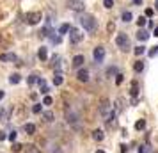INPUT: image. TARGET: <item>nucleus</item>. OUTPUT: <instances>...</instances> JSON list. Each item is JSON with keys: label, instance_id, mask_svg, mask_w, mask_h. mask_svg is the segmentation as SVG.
I'll use <instances>...</instances> for the list:
<instances>
[{"label": "nucleus", "instance_id": "f257e3e1", "mask_svg": "<svg viewBox=\"0 0 158 153\" xmlns=\"http://www.w3.org/2000/svg\"><path fill=\"white\" fill-rule=\"evenodd\" d=\"M78 21H80V25L85 29V30H89V32H94L96 30V18L93 16V14H82L80 18H78Z\"/></svg>", "mask_w": 158, "mask_h": 153}, {"label": "nucleus", "instance_id": "f03ea898", "mask_svg": "<svg viewBox=\"0 0 158 153\" xmlns=\"http://www.w3.org/2000/svg\"><path fill=\"white\" fill-rule=\"evenodd\" d=\"M98 109H100V114L105 116V118H108V116L112 114V103H110V100H107V98H103V100L100 102Z\"/></svg>", "mask_w": 158, "mask_h": 153}, {"label": "nucleus", "instance_id": "7ed1b4c3", "mask_svg": "<svg viewBox=\"0 0 158 153\" xmlns=\"http://www.w3.org/2000/svg\"><path fill=\"white\" fill-rule=\"evenodd\" d=\"M25 20H27V23H29V25H37L39 21L43 20V14H41L39 11H32V13H27Z\"/></svg>", "mask_w": 158, "mask_h": 153}, {"label": "nucleus", "instance_id": "20e7f679", "mask_svg": "<svg viewBox=\"0 0 158 153\" xmlns=\"http://www.w3.org/2000/svg\"><path fill=\"white\" fill-rule=\"evenodd\" d=\"M116 43H117V47L121 48V50H130V39H128V36L126 34H117V37H116Z\"/></svg>", "mask_w": 158, "mask_h": 153}, {"label": "nucleus", "instance_id": "39448f33", "mask_svg": "<svg viewBox=\"0 0 158 153\" xmlns=\"http://www.w3.org/2000/svg\"><path fill=\"white\" fill-rule=\"evenodd\" d=\"M67 7L71 11H77V13H84V2L82 0H67Z\"/></svg>", "mask_w": 158, "mask_h": 153}, {"label": "nucleus", "instance_id": "423d86ee", "mask_svg": "<svg viewBox=\"0 0 158 153\" xmlns=\"http://www.w3.org/2000/svg\"><path fill=\"white\" fill-rule=\"evenodd\" d=\"M82 39H84V34H82L78 29H73V27H71V30H70V41H71V43H80Z\"/></svg>", "mask_w": 158, "mask_h": 153}, {"label": "nucleus", "instance_id": "0eeeda50", "mask_svg": "<svg viewBox=\"0 0 158 153\" xmlns=\"http://www.w3.org/2000/svg\"><path fill=\"white\" fill-rule=\"evenodd\" d=\"M93 55H94V61H96V62H101V61L105 59V48H103V47H96L94 52H93Z\"/></svg>", "mask_w": 158, "mask_h": 153}, {"label": "nucleus", "instance_id": "6e6552de", "mask_svg": "<svg viewBox=\"0 0 158 153\" xmlns=\"http://www.w3.org/2000/svg\"><path fill=\"white\" fill-rule=\"evenodd\" d=\"M66 119H67V123H70V125H75V126H77V123H78V116H77L75 112H71V111L66 112Z\"/></svg>", "mask_w": 158, "mask_h": 153}, {"label": "nucleus", "instance_id": "1a4fd4ad", "mask_svg": "<svg viewBox=\"0 0 158 153\" xmlns=\"http://www.w3.org/2000/svg\"><path fill=\"white\" fill-rule=\"evenodd\" d=\"M0 61H2V62H16L18 59H16V55L14 54H2V55H0Z\"/></svg>", "mask_w": 158, "mask_h": 153}, {"label": "nucleus", "instance_id": "9d476101", "mask_svg": "<svg viewBox=\"0 0 158 153\" xmlns=\"http://www.w3.org/2000/svg\"><path fill=\"white\" fill-rule=\"evenodd\" d=\"M149 36H151V34H149L147 30H144V29H140V30L137 32V39H139V41H147Z\"/></svg>", "mask_w": 158, "mask_h": 153}, {"label": "nucleus", "instance_id": "9b49d317", "mask_svg": "<svg viewBox=\"0 0 158 153\" xmlns=\"http://www.w3.org/2000/svg\"><path fill=\"white\" fill-rule=\"evenodd\" d=\"M85 62V59H84V55H77V57H73V68H82V64Z\"/></svg>", "mask_w": 158, "mask_h": 153}, {"label": "nucleus", "instance_id": "f8f14e48", "mask_svg": "<svg viewBox=\"0 0 158 153\" xmlns=\"http://www.w3.org/2000/svg\"><path fill=\"white\" fill-rule=\"evenodd\" d=\"M77 78H78L80 82H87V80H89V71H87V70H80L78 75H77Z\"/></svg>", "mask_w": 158, "mask_h": 153}, {"label": "nucleus", "instance_id": "ddd939ff", "mask_svg": "<svg viewBox=\"0 0 158 153\" xmlns=\"http://www.w3.org/2000/svg\"><path fill=\"white\" fill-rule=\"evenodd\" d=\"M41 116H43V121H46V123H50V121H53V118H55V114H53L52 111H46V112H43Z\"/></svg>", "mask_w": 158, "mask_h": 153}, {"label": "nucleus", "instance_id": "4468645a", "mask_svg": "<svg viewBox=\"0 0 158 153\" xmlns=\"http://www.w3.org/2000/svg\"><path fill=\"white\" fill-rule=\"evenodd\" d=\"M130 93H131L133 98L139 94V82H137V80H133V82H131V91H130Z\"/></svg>", "mask_w": 158, "mask_h": 153}, {"label": "nucleus", "instance_id": "2eb2a0df", "mask_svg": "<svg viewBox=\"0 0 158 153\" xmlns=\"http://www.w3.org/2000/svg\"><path fill=\"white\" fill-rule=\"evenodd\" d=\"M93 139L94 141H103L105 139V134L101 132V130H94V132H93Z\"/></svg>", "mask_w": 158, "mask_h": 153}, {"label": "nucleus", "instance_id": "dca6fc26", "mask_svg": "<svg viewBox=\"0 0 158 153\" xmlns=\"http://www.w3.org/2000/svg\"><path fill=\"white\" fill-rule=\"evenodd\" d=\"M23 130H25V132H27L29 135H32V134L36 132V126H34L32 123H25V126H23Z\"/></svg>", "mask_w": 158, "mask_h": 153}, {"label": "nucleus", "instance_id": "f3484780", "mask_svg": "<svg viewBox=\"0 0 158 153\" xmlns=\"http://www.w3.org/2000/svg\"><path fill=\"white\" fill-rule=\"evenodd\" d=\"M123 103H124L123 98H117V100H116V114H121V111H123Z\"/></svg>", "mask_w": 158, "mask_h": 153}, {"label": "nucleus", "instance_id": "a211bd4d", "mask_svg": "<svg viewBox=\"0 0 158 153\" xmlns=\"http://www.w3.org/2000/svg\"><path fill=\"white\" fill-rule=\"evenodd\" d=\"M37 57L41 59V61H46V57H48V52H46V48H39V52H37Z\"/></svg>", "mask_w": 158, "mask_h": 153}, {"label": "nucleus", "instance_id": "6ab92c4d", "mask_svg": "<svg viewBox=\"0 0 158 153\" xmlns=\"http://www.w3.org/2000/svg\"><path fill=\"white\" fill-rule=\"evenodd\" d=\"M25 151H27V153H41V149L36 148L34 144H27V146H25Z\"/></svg>", "mask_w": 158, "mask_h": 153}, {"label": "nucleus", "instance_id": "aec40b11", "mask_svg": "<svg viewBox=\"0 0 158 153\" xmlns=\"http://www.w3.org/2000/svg\"><path fill=\"white\" fill-rule=\"evenodd\" d=\"M133 70L137 71V73H140V71L144 70V62H142V61H137V62L133 64Z\"/></svg>", "mask_w": 158, "mask_h": 153}, {"label": "nucleus", "instance_id": "412c9836", "mask_svg": "<svg viewBox=\"0 0 158 153\" xmlns=\"http://www.w3.org/2000/svg\"><path fill=\"white\" fill-rule=\"evenodd\" d=\"M20 80H21V77H20L18 73H13V75L9 77V82H11V84H20Z\"/></svg>", "mask_w": 158, "mask_h": 153}, {"label": "nucleus", "instance_id": "4be33fe9", "mask_svg": "<svg viewBox=\"0 0 158 153\" xmlns=\"http://www.w3.org/2000/svg\"><path fill=\"white\" fill-rule=\"evenodd\" d=\"M62 80H64V78H62V75H60V73H55V77H53V85H60V84H62Z\"/></svg>", "mask_w": 158, "mask_h": 153}, {"label": "nucleus", "instance_id": "5701e85b", "mask_svg": "<svg viewBox=\"0 0 158 153\" xmlns=\"http://www.w3.org/2000/svg\"><path fill=\"white\" fill-rule=\"evenodd\" d=\"M71 30V27L70 25H67V23H64V25H60V29H59V32L60 34H67V32H70Z\"/></svg>", "mask_w": 158, "mask_h": 153}, {"label": "nucleus", "instance_id": "b1692460", "mask_svg": "<svg viewBox=\"0 0 158 153\" xmlns=\"http://www.w3.org/2000/svg\"><path fill=\"white\" fill-rule=\"evenodd\" d=\"M135 128H137V130H144L146 128V121L144 119H139L137 123H135Z\"/></svg>", "mask_w": 158, "mask_h": 153}, {"label": "nucleus", "instance_id": "393cba45", "mask_svg": "<svg viewBox=\"0 0 158 153\" xmlns=\"http://www.w3.org/2000/svg\"><path fill=\"white\" fill-rule=\"evenodd\" d=\"M112 75H119L116 66H112V68H108V70H107V77H112Z\"/></svg>", "mask_w": 158, "mask_h": 153}, {"label": "nucleus", "instance_id": "a878e982", "mask_svg": "<svg viewBox=\"0 0 158 153\" xmlns=\"http://www.w3.org/2000/svg\"><path fill=\"white\" fill-rule=\"evenodd\" d=\"M123 21H126V23H128V21H131V13H130V11H124V13H123Z\"/></svg>", "mask_w": 158, "mask_h": 153}, {"label": "nucleus", "instance_id": "bb28decb", "mask_svg": "<svg viewBox=\"0 0 158 153\" xmlns=\"http://www.w3.org/2000/svg\"><path fill=\"white\" fill-rule=\"evenodd\" d=\"M107 30H108V34H112V32L116 30V23H114V21H108V25H107Z\"/></svg>", "mask_w": 158, "mask_h": 153}, {"label": "nucleus", "instance_id": "cd10ccee", "mask_svg": "<svg viewBox=\"0 0 158 153\" xmlns=\"http://www.w3.org/2000/svg\"><path fill=\"white\" fill-rule=\"evenodd\" d=\"M146 23H147V20H146L144 16H139V20H137V25H139V27H144Z\"/></svg>", "mask_w": 158, "mask_h": 153}, {"label": "nucleus", "instance_id": "c85d7f7f", "mask_svg": "<svg viewBox=\"0 0 158 153\" xmlns=\"http://www.w3.org/2000/svg\"><path fill=\"white\" fill-rule=\"evenodd\" d=\"M27 82L32 85V84H36V82H39V78H37V75H30L29 78H27Z\"/></svg>", "mask_w": 158, "mask_h": 153}, {"label": "nucleus", "instance_id": "c756f323", "mask_svg": "<svg viewBox=\"0 0 158 153\" xmlns=\"http://www.w3.org/2000/svg\"><path fill=\"white\" fill-rule=\"evenodd\" d=\"M144 52H146V48H144V47H137V48L133 50V54H135V55H142Z\"/></svg>", "mask_w": 158, "mask_h": 153}, {"label": "nucleus", "instance_id": "7c9ffc66", "mask_svg": "<svg viewBox=\"0 0 158 153\" xmlns=\"http://www.w3.org/2000/svg\"><path fill=\"white\" fill-rule=\"evenodd\" d=\"M21 148H25V146H21L20 142H13V151L18 153V151H21Z\"/></svg>", "mask_w": 158, "mask_h": 153}, {"label": "nucleus", "instance_id": "2f4dec72", "mask_svg": "<svg viewBox=\"0 0 158 153\" xmlns=\"http://www.w3.org/2000/svg\"><path fill=\"white\" fill-rule=\"evenodd\" d=\"M32 112H34V114H41V103H36V105L32 107Z\"/></svg>", "mask_w": 158, "mask_h": 153}, {"label": "nucleus", "instance_id": "473e14b6", "mask_svg": "<svg viewBox=\"0 0 158 153\" xmlns=\"http://www.w3.org/2000/svg\"><path fill=\"white\" fill-rule=\"evenodd\" d=\"M103 6H105L107 9H110L112 6H114V0H103Z\"/></svg>", "mask_w": 158, "mask_h": 153}, {"label": "nucleus", "instance_id": "72a5a7b5", "mask_svg": "<svg viewBox=\"0 0 158 153\" xmlns=\"http://www.w3.org/2000/svg\"><path fill=\"white\" fill-rule=\"evenodd\" d=\"M59 61H60L59 55H53V57H52V62H53V66H55V68H59Z\"/></svg>", "mask_w": 158, "mask_h": 153}, {"label": "nucleus", "instance_id": "f704fd0d", "mask_svg": "<svg viewBox=\"0 0 158 153\" xmlns=\"http://www.w3.org/2000/svg\"><path fill=\"white\" fill-rule=\"evenodd\" d=\"M147 54H149V57H154V55H158V47H154V48H151V50L147 52Z\"/></svg>", "mask_w": 158, "mask_h": 153}, {"label": "nucleus", "instance_id": "c9c22d12", "mask_svg": "<svg viewBox=\"0 0 158 153\" xmlns=\"http://www.w3.org/2000/svg\"><path fill=\"white\" fill-rule=\"evenodd\" d=\"M53 103V100L50 98V96H44V100H43V105H52Z\"/></svg>", "mask_w": 158, "mask_h": 153}, {"label": "nucleus", "instance_id": "e433bc0d", "mask_svg": "<svg viewBox=\"0 0 158 153\" xmlns=\"http://www.w3.org/2000/svg\"><path fill=\"white\" fill-rule=\"evenodd\" d=\"M7 139H9L11 142H13V141L16 139V132H14V130H13V132H9V134H7Z\"/></svg>", "mask_w": 158, "mask_h": 153}, {"label": "nucleus", "instance_id": "4c0bfd02", "mask_svg": "<svg viewBox=\"0 0 158 153\" xmlns=\"http://www.w3.org/2000/svg\"><path fill=\"white\" fill-rule=\"evenodd\" d=\"M4 119H7V116H6V111H4V109H0V121H4Z\"/></svg>", "mask_w": 158, "mask_h": 153}, {"label": "nucleus", "instance_id": "58836bf2", "mask_svg": "<svg viewBox=\"0 0 158 153\" xmlns=\"http://www.w3.org/2000/svg\"><path fill=\"white\" fill-rule=\"evenodd\" d=\"M116 84H123V75H116Z\"/></svg>", "mask_w": 158, "mask_h": 153}, {"label": "nucleus", "instance_id": "ea45409f", "mask_svg": "<svg viewBox=\"0 0 158 153\" xmlns=\"http://www.w3.org/2000/svg\"><path fill=\"white\" fill-rule=\"evenodd\" d=\"M48 91H50V89H48V87H46V85H41V93H43V94H46Z\"/></svg>", "mask_w": 158, "mask_h": 153}, {"label": "nucleus", "instance_id": "a19ab883", "mask_svg": "<svg viewBox=\"0 0 158 153\" xmlns=\"http://www.w3.org/2000/svg\"><path fill=\"white\" fill-rule=\"evenodd\" d=\"M4 139H7V134H6V132H2V130H0V141H4Z\"/></svg>", "mask_w": 158, "mask_h": 153}, {"label": "nucleus", "instance_id": "79ce46f5", "mask_svg": "<svg viewBox=\"0 0 158 153\" xmlns=\"http://www.w3.org/2000/svg\"><path fill=\"white\" fill-rule=\"evenodd\" d=\"M52 153H62V149H60V148H59V146H55V148H53V149H52Z\"/></svg>", "mask_w": 158, "mask_h": 153}, {"label": "nucleus", "instance_id": "37998d69", "mask_svg": "<svg viewBox=\"0 0 158 153\" xmlns=\"http://www.w3.org/2000/svg\"><path fill=\"white\" fill-rule=\"evenodd\" d=\"M153 13H154L153 9H146V16H153Z\"/></svg>", "mask_w": 158, "mask_h": 153}, {"label": "nucleus", "instance_id": "c03bdc74", "mask_svg": "<svg viewBox=\"0 0 158 153\" xmlns=\"http://www.w3.org/2000/svg\"><path fill=\"white\" fill-rule=\"evenodd\" d=\"M133 4H135V6H140V4H142V0H133Z\"/></svg>", "mask_w": 158, "mask_h": 153}, {"label": "nucleus", "instance_id": "a18cd8bd", "mask_svg": "<svg viewBox=\"0 0 158 153\" xmlns=\"http://www.w3.org/2000/svg\"><path fill=\"white\" fill-rule=\"evenodd\" d=\"M154 9L158 11V0H156V2H154Z\"/></svg>", "mask_w": 158, "mask_h": 153}, {"label": "nucleus", "instance_id": "49530a36", "mask_svg": "<svg viewBox=\"0 0 158 153\" xmlns=\"http://www.w3.org/2000/svg\"><path fill=\"white\" fill-rule=\"evenodd\" d=\"M154 36H158V27H154Z\"/></svg>", "mask_w": 158, "mask_h": 153}, {"label": "nucleus", "instance_id": "de8ad7c7", "mask_svg": "<svg viewBox=\"0 0 158 153\" xmlns=\"http://www.w3.org/2000/svg\"><path fill=\"white\" fill-rule=\"evenodd\" d=\"M4 98V91H0V100H2Z\"/></svg>", "mask_w": 158, "mask_h": 153}, {"label": "nucleus", "instance_id": "09e8293b", "mask_svg": "<svg viewBox=\"0 0 158 153\" xmlns=\"http://www.w3.org/2000/svg\"><path fill=\"white\" fill-rule=\"evenodd\" d=\"M96 153H105V151H103V149H98V151H96Z\"/></svg>", "mask_w": 158, "mask_h": 153}]
</instances>
